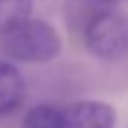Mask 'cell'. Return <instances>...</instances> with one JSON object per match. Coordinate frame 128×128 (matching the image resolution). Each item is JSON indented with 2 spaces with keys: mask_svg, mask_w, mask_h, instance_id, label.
<instances>
[{
  "mask_svg": "<svg viewBox=\"0 0 128 128\" xmlns=\"http://www.w3.org/2000/svg\"><path fill=\"white\" fill-rule=\"evenodd\" d=\"M66 128H115L117 113L106 102L81 100L62 109Z\"/></svg>",
  "mask_w": 128,
  "mask_h": 128,
  "instance_id": "3",
  "label": "cell"
},
{
  "mask_svg": "<svg viewBox=\"0 0 128 128\" xmlns=\"http://www.w3.org/2000/svg\"><path fill=\"white\" fill-rule=\"evenodd\" d=\"M100 2L109 8V6H113V4H120V2H126V0H100Z\"/></svg>",
  "mask_w": 128,
  "mask_h": 128,
  "instance_id": "7",
  "label": "cell"
},
{
  "mask_svg": "<svg viewBox=\"0 0 128 128\" xmlns=\"http://www.w3.org/2000/svg\"><path fill=\"white\" fill-rule=\"evenodd\" d=\"M30 13L32 0H0V32L28 19Z\"/></svg>",
  "mask_w": 128,
  "mask_h": 128,
  "instance_id": "6",
  "label": "cell"
},
{
  "mask_svg": "<svg viewBox=\"0 0 128 128\" xmlns=\"http://www.w3.org/2000/svg\"><path fill=\"white\" fill-rule=\"evenodd\" d=\"M24 85L23 74L12 62L0 60V117L12 113L24 100Z\"/></svg>",
  "mask_w": 128,
  "mask_h": 128,
  "instance_id": "4",
  "label": "cell"
},
{
  "mask_svg": "<svg viewBox=\"0 0 128 128\" xmlns=\"http://www.w3.org/2000/svg\"><path fill=\"white\" fill-rule=\"evenodd\" d=\"M83 38L87 49L104 62H119L128 56V21L109 8L90 17Z\"/></svg>",
  "mask_w": 128,
  "mask_h": 128,
  "instance_id": "2",
  "label": "cell"
},
{
  "mask_svg": "<svg viewBox=\"0 0 128 128\" xmlns=\"http://www.w3.org/2000/svg\"><path fill=\"white\" fill-rule=\"evenodd\" d=\"M21 128H66L62 109H56L49 104L34 106L24 115Z\"/></svg>",
  "mask_w": 128,
  "mask_h": 128,
  "instance_id": "5",
  "label": "cell"
},
{
  "mask_svg": "<svg viewBox=\"0 0 128 128\" xmlns=\"http://www.w3.org/2000/svg\"><path fill=\"white\" fill-rule=\"evenodd\" d=\"M62 49L58 32L40 19H24L0 32V53L12 60L44 64L58 56Z\"/></svg>",
  "mask_w": 128,
  "mask_h": 128,
  "instance_id": "1",
  "label": "cell"
}]
</instances>
